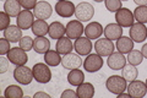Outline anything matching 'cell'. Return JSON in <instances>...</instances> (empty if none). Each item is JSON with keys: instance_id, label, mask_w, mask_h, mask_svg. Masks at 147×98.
I'll return each instance as SVG.
<instances>
[{"instance_id": "6da1fadb", "label": "cell", "mask_w": 147, "mask_h": 98, "mask_svg": "<svg viewBox=\"0 0 147 98\" xmlns=\"http://www.w3.org/2000/svg\"><path fill=\"white\" fill-rule=\"evenodd\" d=\"M105 87H107V90L110 93L118 96V95H120V93L125 92V90H127V81L123 76L112 75L107 78Z\"/></svg>"}, {"instance_id": "7a4b0ae2", "label": "cell", "mask_w": 147, "mask_h": 98, "mask_svg": "<svg viewBox=\"0 0 147 98\" xmlns=\"http://www.w3.org/2000/svg\"><path fill=\"white\" fill-rule=\"evenodd\" d=\"M32 72H33L34 80L38 83H48L52 80V71L49 69V65L38 63L33 65L32 68Z\"/></svg>"}, {"instance_id": "3957f363", "label": "cell", "mask_w": 147, "mask_h": 98, "mask_svg": "<svg viewBox=\"0 0 147 98\" xmlns=\"http://www.w3.org/2000/svg\"><path fill=\"white\" fill-rule=\"evenodd\" d=\"M13 78L20 85H30L34 77L32 69L25 66V65H17L13 70Z\"/></svg>"}, {"instance_id": "277c9868", "label": "cell", "mask_w": 147, "mask_h": 98, "mask_svg": "<svg viewBox=\"0 0 147 98\" xmlns=\"http://www.w3.org/2000/svg\"><path fill=\"white\" fill-rule=\"evenodd\" d=\"M94 15V7L92 6L90 3H80L76 6L75 10V16L79 21L81 22H87L92 20V17Z\"/></svg>"}, {"instance_id": "5b68a950", "label": "cell", "mask_w": 147, "mask_h": 98, "mask_svg": "<svg viewBox=\"0 0 147 98\" xmlns=\"http://www.w3.org/2000/svg\"><path fill=\"white\" fill-rule=\"evenodd\" d=\"M103 66V59L99 54H88L86 55L84 62V69L87 72H97Z\"/></svg>"}, {"instance_id": "8992f818", "label": "cell", "mask_w": 147, "mask_h": 98, "mask_svg": "<svg viewBox=\"0 0 147 98\" xmlns=\"http://www.w3.org/2000/svg\"><path fill=\"white\" fill-rule=\"evenodd\" d=\"M115 21L121 27H131L135 23L134 12H131L126 7H120L115 12Z\"/></svg>"}, {"instance_id": "52a82bcc", "label": "cell", "mask_w": 147, "mask_h": 98, "mask_svg": "<svg viewBox=\"0 0 147 98\" xmlns=\"http://www.w3.org/2000/svg\"><path fill=\"white\" fill-rule=\"evenodd\" d=\"M7 59L9 62L13 65H26V63L28 62V57H27V53L25 52L20 47H13L9 50L7 53Z\"/></svg>"}, {"instance_id": "ba28073f", "label": "cell", "mask_w": 147, "mask_h": 98, "mask_svg": "<svg viewBox=\"0 0 147 98\" xmlns=\"http://www.w3.org/2000/svg\"><path fill=\"white\" fill-rule=\"evenodd\" d=\"M94 50L100 57H109L114 52V44L108 38H98L94 43Z\"/></svg>"}, {"instance_id": "9c48e42d", "label": "cell", "mask_w": 147, "mask_h": 98, "mask_svg": "<svg viewBox=\"0 0 147 98\" xmlns=\"http://www.w3.org/2000/svg\"><path fill=\"white\" fill-rule=\"evenodd\" d=\"M55 12L58 14L60 17H71L72 15H75V10L76 6L74 5L72 1H69V0H61V1H58L55 4Z\"/></svg>"}, {"instance_id": "30bf717a", "label": "cell", "mask_w": 147, "mask_h": 98, "mask_svg": "<svg viewBox=\"0 0 147 98\" xmlns=\"http://www.w3.org/2000/svg\"><path fill=\"white\" fill-rule=\"evenodd\" d=\"M130 38L136 42V43H142L146 38H147V28L145 26V23H140L136 22L130 27Z\"/></svg>"}, {"instance_id": "8fae6325", "label": "cell", "mask_w": 147, "mask_h": 98, "mask_svg": "<svg viewBox=\"0 0 147 98\" xmlns=\"http://www.w3.org/2000/svg\"><path fill=\"white\" fill-rule=\"evenodd\" d=\"M34 14L31 12V10H22L20 15L16 17L17 26L21 30H30L32 28V25L34 22Z\"/></svg>"}, {"instance_id": "7c38bea8", "label": "cell", "mask_w": 147, "mask_h": 98, "mask_svg": "<svg viewBox=\"0 0 147 98\" xmlns=\"http://www.w3.org/2000/svg\"><path fill=\"white\" fill-rule=\"evenodd\" d=\"M85 32V27L79 20H72L66 25V37L70 39H77Z\"/></svg>"}, {"instance_id": "4fadbf2b", "label": "cell", "mask_w": 147, "mask_h": 98, "mask_svg": "<svg viewBox=\"0 0 147 98\" xmlns=\"http://www.w3.org/2000/svg\"><path fill=\"white\" fill-rule=\"evenodd\" d=\"M33 14L38 20H47L52 16L53 7L48 1H38L33 9Z\"/></svg>"}, {"instance_id": "5bb4252c", "label": "cell", "mask_w": 147, "mask_h": 98, "mask_svg": "<svg viewBox=\"0 0 147 98\" xmlns=\"http://www.w3.org/2000/svg\"><path fill=\"white\" fill-rule=\"evenodd\" d=\"M107 65L112 70H121L126 65V58L120 52H113L107 59Z\"/></svg>"}, {"instance_id": "9a60e30c", "label": "cell", "mask_w": 147, "mask_h": 98, "mask_svg": "<svg viewBox=\"0 0 147 98\" xmlns=\"http://www.w3.org/2000/svg\"><path fill=\"white\" fill-rule=\"evenodd\" d=\"M84 64L81 60V55L79 54H74V53H69L66 55H64L61 59V65L64 69L67 70H74V69H80V66Z\"/></svg>"}, {"instance_id": "2e32d148", "label": "cell", "mask_w": 147, "mask_h": 98, "mask_svg": "<svg viewBox=\"0 0 147 98\" xmlns=\"http://www.w3.org/2000/svg\"><path fill=\"white\" fill-rule=\"evenodd\" d=\"M127 93L132 98H142L147 93V86L142 81H132L127 86Z\"/></svg>"}, {"instance_id": "e0dca14e", "label": "cell", "mask_w": 147, "mask_h": 98, "mask_svg": "<svg viewBox=\"0 0 147 98\" xmlns=\"http://www.w3.org/2000/svg\"><path fill=\"white\" fill-rule=\"evenodd\" d=\"M92 42L87 37H80V38L75 39L74 43V49L76 50V53L79 55H88L91 54L92 50Z\"/></svg>"}, {"instance_id": "ac0fdd59", "label": "cell", "mask_w": 147, "mask_h": 98, "mask_svg": "<svg viewBox=\"0 0 147 98\" xmlns=\"http://www.w3.org/2000/svg\"><path fill=\"white\" fill-rule=\"evenodd\" d=\"M104 33V28L99 22H90L85 27V34L88 39H98Z\"/></svg>"}, {"instance_id": "d6986e66", "label": "cell", "mask_w": 147, "mask_h": 98, "mask_svg": "<svg viewBox=\"0 0 147 98\" xmlns=\"http://www.w3.org/2000/svg\"><path fill=\"white\" fill-rule=\"evenodd\" d=\"M22 31L20 27H18L17 25H10L7 27V28L4 32V37L10 42V43H16V42H20V39L22 38Z\"/></svg>"}, {"instance_id": "ffe728a7", "label": "cell", "mask_w": 147, "mask_h": 98, "mask_svg": "<svg viewBox=\"0 0 147 98\" xmlns=\"http://www.w3.org/2000/svg\"><path fill=\"white\" fill-rule=\"evenodd\" d=\"M104 34L110 41H118L123 36V27L118 23H108L104 28Z\"/></svg>"}, {"instance_id": "44dd1931", "label": "cell", "mask_w": 147, "mask_h": 98, "mask_svg": "<svg viewBox=\"0 0 147 98\" xmlns=\"http://www.w3.org/2000/svg\"><path fill=\"white\" fill-rule=\"evenodd\" d=\"M49 37L52 39H60L61 37H64L66 34V27L63 25L61 22L54 21L49 25Z\"/></svg>"}, {"instance_id": "7402d4cb", "label": "cell", "mask_w": 147, "mask_h": 98, "mask_svg": "<svg viewBox=\"0 0 147 98\" xmlns=\"http://www.w3.org/2000/svg\"><path fill=\"white\" fill-rule=\"evenodd\" d=\"M72 49H74V44L71 43V39L69 37H61L60 39L57 41L55 50L58 53H60L61 55H66L69 53H71Z\"/></svg>"}, {"instance_id": "603a6c76", "label": "cell", "mask_w": 147, "mask_h": 98, "mask_svg": "<svg viewBox=\"0 0 147 98\" xmlns=\"http://www.w3.org/2000/svg\"><path fill=\"white\" fill-rule=\"evenodd\" d=\"M117 49L118 52H120L123 54H127L130 53L132 49H134V41H132L130 37H125V36H121L120 38L117 41Z\"/></svg>"}, {"instance_id": "cb8c5ba5", "label": "cell", "mask_w": 147, "mask_h": 98, "mask_svg": "<svg viewBox=\"0 0 147 98\" xmlns=\"http://www.w3.org/2000/svg\"><path fill=\"white\" fill-rule=\"evenodd\" d=\"M50 49V42L45 37H36L33 41V50L37 54H45Z\"/></svg>"}, {"instance_id": "d4e9b609", "label": "cell", "mask_w": 147, "mask_h": 98, "mask_svg": "<svg viewBox=\"0 0 147 98\" xmlns=\"http://www.w3.org/2000/svg\"><path fill=\"white\" fill-rule=\"evenodd\" d=\"M21 4L18 3V0H5L4 3V11L9 14L11 17H17L20 15L21 10Z\"/></svg>"}, {"instance_id": "484cf974", "label": "cell", "mask_w": 147, "mask_h": 98, "mask_svg": "<svg viewBox=\"0 0 147 98\" xmlns=\"http://www.w3.org/2000/svg\"><path fill=\"white\" fill-rule=\"evenodd\" d=\"M31 30L36 37H45V34H48L49 32V26L45 22V20H38L37 18L33 22V25H32Z\"/></svg>"}, {"instance_id": "4316f807", "label": "cell", "mask_w": 147, "mask_h": 98, "mask_svg": "<svg viewBox=\"0 0 147 98\" xmlns=\"http://www.w3.org/2000/svg\"><path fill=\"white\" fill-rule=\"evenodd\" d=\"M76 93L80 98H92L94 96V87L90 82H82L80 86H77Z\"/></svg>"}, {"instance_id": "83f0119b", "label": "cell", "mask_w": 147, "mask_h": 98, "mask_svg": "<svg viewBox=\"0 0 147 98\" xmlns=\"http://www.w3.org/2000/svg\"><path fill=\"white\" fill-rule=\"evenodd\" d=\"M67 82L71 86H80L82 82H85V74L80 69H74L69 72L67 75Z\"/></svg>"}, {"instance_id": "f1b7e54d", "label": "cell", "mask_w": 147, "mask_h": 98, "mask_svg": "<svg viewBox=\"0 0 147 98\" xmlns=\"http://www.w3.org/2000/svg\"><path fill=\"white\" fill-rule=\"evenodd\" d=\"M121 76L125 78L127 82H132V81L136 80L137 76H139V70L136 69L135 65L127 64L121 69Z\"/></svg>"}, {"instance_id": "f546056e", "label": "cell", "mask_w": 147, "mask_h": 98, "mask_svg": "<svg viewBox=\"0 0 147 98\" xmlns=\"http://www.w3.org/2000/svg\"><path fill=\"white\" fill-rule=\"evenodd\" d=\"M60 53H58L57 50L49 49L47 53L44 54V63L49 65V66H58L59 64H61V57Z\"/></svg>"}, {"instance_id": "4dcf8cb0", "label": "cell", "mask_w": 147, "mask_h": 98, "mask_svg": "<svg viewBox=\"0 0 147 98\" xmlns=\"http://www.w3.org/2000/svg\"><path fill=\"white\" fill-rule=\"evenodd\" d=\"M4 96L6 98H21V97H24V91H22V88L20 86L10 85L5 88Z\"/></svg>"}, {"instance_id": "1f68e13d", "label": "cell", "mask_w": 147, "mask_h": 98, "mask_svg": "<svg viewBox=\"0 0 147 98\" xmlns=\"http://www.w3.org/2000/svg\"><path fill=\"white\" fill-rule=\"evenodd\" d=\"M134 17L136 22L147 23V5L137 6L134 11Z\"/></svg>"}, {"instance_id": "d6a6232c", "label": "cell", "mask_w": 147, "mask_h": 98, "mask_svg": "<svg viewBox=\"0 0 147 98\" xmlns=\"http://www.w3.org/2000/svg\"><path fill=\"white\" fill-rule=\"evenodd\" d=\"M142 60H144V55H142V53L139 52V50L132 49L130 53H127L129 64H132V65H135V66H137V65H140L142 63Z\"/></svg>"}, {"instance_id": "836d02e7", "label": "cell", "mask_w": 147, "mask_h": 98, "mask_svg": "<svg viewBox=\"0 0 147 98\" xmlns=\"http://www.w3.org/2000/svg\"><path fill=\"white\" fill-rule=\"evenodd\" d=\"M33 38H31L30 36H25L20 39V48H22L25 52H30L31 49H33Z\"/></svg>"}, {"instance_id": "e575fe53", "label": "cell", "mask_w": 147, "mask_h": 98, "mask_svg": "<svg viewBox=\"0 0 147 98\" xmlns=\"http://www.w3.org/2000/svg\"><path fill=\"white\" fill-rule=\"evenodd\" d=\"M104 4L110 12H117L121 7V0H104Z\"/></svg>"}, {"instance_id": "d590c367", "label": "cell", "mask_w": 147, "mask_h": 98, "mask_svg": "<svg viewBox=\"0 0 147 98\" xmlns=\"http://www.w3.org/2000/svg\"><path fill=\"white\" fill-rule=\"evenodd\" d=\"M10 15L6 14L5 11H1L0 12V30L1 31H5L9 26H10Z\"/></svg>"}, {"instance_id": "8d00e7d4", "label": "cell", "mask_w": 147, "mask_h": 98, "mask_svg": "<svg viewBox=\"0 0 147 98\" xmlns=\"http://www.w3.org/2000/svg\"><path fill=\"white\" fill-rule=\"evenodd\" d=\"M10 42H9L5 37L4 38H0V54L1 55H5L9 53V50H10Z\"/></svg>"}, {"instance_id": "74e56055", "label": "cell", "mask_w": 147, "mask_h": 98, "mask_svg": "<svg viewBox=\"0 0 147 98\" xmlns=\"http://www.w3.org/2000/svg\"><path fill=\"white\" fill-rule=\"evenodd\" d=\"M18 3L21 4V6L25 9V10H31V9H34V6L37 5V0H18Z\"/></svg>"}, {"instance_id": "f35d334b", "label": "cell", "mask_w": 147, "mask_h": 98, "mask_svg": "<svg viewBox=\"0 0 147 98\" xmlns=\"http://www.w3.org/2000/svg\"><path fill=\"white\" fill-rule=\"evenodd\" d=\"M0 63H1V66H0V72L4 74V72H6L7 71V65H9V59L7 58H1L0 59Z\"/></svg>"}, {"instance_id": "ab89813d", "label": "cell", "mask_w": 147, "mask_h": 98, "mask_svg": "<svg viewBox=\"0 0 147 98\" xmlns=\"http://www.w3.org/2000/svg\"><path fill=\"white\" fill-rule=\"evenodd\" d=\"M77 97V93L72 90H66L61 93V98H76Z\"/></svg>"}, {"instance_id": "60d3db41", "label": "cell", "mask_w": 147, "mask_h": 98, "mask_svg": "<svg viewBox=\"0 0 147 98\" xmlns=\"http://www.w3.org/2000/svg\"><path fill=\"white\" fill-rule=\"evenodd\" d=\"M33 97L34 98H50V96L45 92H37V93H34Z\"/></svg>"}, {"instance_id": "b9f144b4", "label": "cell", "mask_w": 147, "mask_h": 98, "mask_svg": "<svg viewBox=\"0 0 147 98\" xmlns=\"http://www.w3.org/2000/svg\"><path fill=\"white\" fill-rule=\"evenodd\" d=\"M134 3L136 4L137 6H144V5H147V0H134Z\"/></svg>"}, {"instance_id": "7bdbcfd3", "label": "cell", "mask_w": 147, "mask_h": 98, "mask_svg": "<svg viewBox=\"0 0 147 98\" xmlns=\"http://www.w3.org/2000/svg\"><path fill=\"white\" fill-rule=\"evenodd\" d=\"M141 53L144 55V58L147 59V44H144V47H142V49H141Z\"/></svg>"}, {"instance_id": "ee69618b", "label": "cell", "mask_w": 147, "mask_h": 98, "mask_svg": "<svg viewBox=\"0 0 147 98\" xmlns=\"http://www.w3.org/2000/svg\"><path fill=\"white\" fill-rule=\"evenodd\" d=\"M118 97H120V98H129V97H130V95H129V93L123 92V93H120V95H118Z\"/></svg>"}, {"instance_id": "f6af8a7d", "label": "cell", "mask_w": 147, "mask_h": 98, "mask_svg": "<svg viewBox=\"0 0 147 98\" xmlns=\"http://www.w3.org/2000/svg\"><path fill=\"white\" fill-rule=\"evenodd\" d=\"M96 3H102V1H104V0H94Z\"/></svg>"}, {"instance_id": "bcb514c9", "label": "cell", "mask_w": 147, "mask_h": 98, "mask_svg": "<svg viewBox=\"0 0 147 98\" xmlns=\"http://www.w3.org/2000/svg\"><path fill=\"white\" fill-rule=\"evenodd\" d=\"M145 83H146V86H147V78H146V82Z\"/></svg>"}, {"instance_id": "7dc6e473", "label": "cell", "mask_w": 147, "mask_h": 98, "mask_svg": "<svg viewBox=\"0 0 147 98\" xmlns=\"http://www.w3.org/2000/svg\"><path fill=\"white\" fill-rule=\"evenodd\" d=\"M121 1H127V0H121Z\"/></svg>"}, {"instance_id": "c3c4849f", "label": "cell", "mask_w": 147, "mask_h": 98, "mask_svg": "<svg viewBox=\"0 0 147 98\" xmlns=\"http://www.w3.org/2000/svg\"><path fill=\"white\" fill-rule=\"evenodd\" d=\"M58 1H61V0H58Z\"/></svg>"}]
</instances>
